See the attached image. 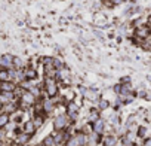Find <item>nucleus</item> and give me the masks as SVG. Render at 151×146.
Instances as JSON below:
<instances>
[{
	"mask_svg": "<svg viewBox=\"0 0 151 146\" xmlns=\"http://www.w3.org/2000/svg\"><path fill=\"white\" fill-rule=\"evenodd\" d=\"M80 93H82V96L86 99V100H89V101H98L99 100V93L96 91V90H93V88H86V87H80Z\"/></svg>",
	"mask_w": 151,
	"mask_h": 146,
	"instance_id": "3",
	"label": "nucleus"
},
{
	"mask_svg": "<svg viewBox=\"0 0 151 146\" xmlns=\"http://www.w3.org/2000/svg\"><path fill=\"white\" fill-rule=\"evenodd\" d=\"M22 72H24L25 79H28V81H36L37 79V70L34 67H31V66L30 67H24Z\"/></svg>",
	"mask_w": 151,
	"mask_h": 146,
	"instance_id": "10",
	"label": "nucleus"
},
{
	"mask_svg": "<svg viewBox=\"0 0 151 146\" xmlns=\"http://www.w3.org/2000/svg\"><path fill=\"white\" fill-rule=\"evenodd\" d=\"M150 34H151V28L148 26H139V27L135 28V39L136 40H141L142 42V40L148 39Z\"/></svg>",
	"mask_w": 151,
	"mask_h": 146,
	"instance_id": "4",
	"label": "nucleus"
},
{
	"mask_svg": "<svg viewBox=\"0 0 151 146\" xmlns=\"http://www.w3.org/2000/svg\"><path fill=\"white\" fill-rule=\"evenodd\" d=\"M102 143H104V146H116L117 145V136H114V134L105 136Z\"/></svg>",
	"mask_w": 151,
	"mask_h": 146,
	"instance_id": "16",
	"label": "nucleus"
},
{
	"mask_svg": "<svg viewBox=\"0 0 151 146\" xmlns=\"http://www.w3.org/2000/svg\"><path fill=\"white\" fill-rule=\"evenodd\" d=\"M42 145H45V146H56V143H55L52 134H50V136H46V137L43 139V143H42Z\"/></svg>",
	"mask_w": 151,
	"mask_h": 146,
	"instance_id": "21",
	"label": "nucleus"
},
{
	"mask_svg": "<svg viewBox=\"0 0 151 146\" xmlns=\"http://www.w3.org/2000/svg\"><path fill=\"white\" fill-rule=\"evenodd\" d=\"M71 125H73V122L70 121V118H68L67 113H61V115L55 116V119H53V128H55V131L67 130Z\"/></svg>",
	"mask_w": 151,
	"mask_h": 146,
	"instance_id": "2",
	"label": "nucleus"
},
{
	"mask_svg": "<svg viewBox=\"0 0 151 146\" xmlns=\"http://www.w3.org/2000/svg\"><path fill=\"white\" fill-rule=\"evenodd\" d=\"M22 131H24V133H27V134H30V136H33L37 130H36L34 124H33V122H31V119H30V121H25V122L22 124Z\"/></svg>",
	"mask_w": 151,
	"mask_h": 146,
	"instance_id": "13",
	"label": "nucleus"
},
{
	"mask_svg": "<svg viewBox=\"0 0 151 146\" xmlns=\"http://www.w3.org/2000/svg\"><path fill=\"white\" fill-rule=\"evenodd\" d=\"M62 146H65V145H62Z\"/></svg>",
	"mask_w": 151,
	"mask_h": 146,
	"instance_id": "27",
	"label": "nucleus"
},
{
	"mask_svg": "<svg viewBox=\"0 0 151 146\" xmlns=\"http://www.w3.org/2000/svg\"><path fill=\"white\" fill-rule=\"evenodd\" d=\"M42 106H43V113L49 115L55 110V99H49L46 97L45 100H42Z\"/></svg>",
	"mask_w": 151,
	"mask_h": 146,
	"instance_id": "5",
	"label": "nucleus"
},
{
	"mask_svg": "<svg viewBox=\"0 0 151 146\" xmlns=\"http://www.w3.org/2000/svg\"><path fill=\"white\" fill-rule=\"evenodd\" d=\"M145 133H147V128H145V127H139L138 136H139V137H145Z\"/></svg>",
	"mask_w": 151,
	"mask_h": 146,
	"instance_id": "23",
	"label": "nucleus"
},
{
	"mask_svg": "<svg viewBox=\"0 0 151 146\" xmlns=\"http://www.w3.org/2000/svg\"><path fill=\"white\" fill-rule=\"evenodd\" d=\"M9 122H11V115L6 112H0V128L8 127Z\"/></svg>",
	"mask_w": 151,
	"mask_h": 146,
	"instance_id": "14",
	"label": "nucleus"
},
{
	"mask_svg": "<svg viewBox=\"0 0 151 146\" xmlns=\"http://www.w3.org/2000/svg\"><path fill=\"white\" fill-rule=\"evenodd\" d=\"M0 146H3V142L2 140H0Z\"/></svg>",
	"mask_w": 151,
	"mask_h": 146,
	"instance_id": "26",
	"label": "nucleus"
},
{
	"mask_svg": "<svg viewBox=\"0 0 151 146\" xmlns=\"http://www.w3.org/2000/svg\"><path fill=\"white\" fill-rule=\"evenodd\" d=\"M12 55L11 54H3L2 57H0V69H6V70H9V69H14L12 67Z\"/></svg>",
	"mask_w": 151,
	"mask_h": 146,
	"instance_id": "7",
	"label": "nucleus"
},
{
	"mask_svg": "<svg viewBox=\"0 0 151 146\" xmlns=\"http://www.w3.org/2000/svg\"><path fill=\"white\" fill-rule=\"evenodd\" d=\"M120 88H122V84H119V85H116V87H114V93H116L117 96L120 94Z\"/></svg>",
	"mask_w": 151,
	"mask_h": 146,
	"instance_id": "25",
	"label": "nucleus"
},
{
	"mask_svg": "<svg viewBox=\"0 0 151 146\" xmlns=\"http://www.w3.org/2000/svg\"><path fill=\"white\" fill-rule=\"evenodd\" d=\"M92 131L93 133H96V134H104L105 133V121L102 119V118H99V119H96L93 124H92Z\"/></svg>",
	"mask_w": 151,
	"mask_h": 146,
	"instance_id": "8",
	"label": "nucleus"
},
{
	"mask_svg": "<svg viewBox=\"0 0 151 146\" xmlns=\"http://www.w3.org/2000/svg\"><path fill=\"white\" fill-rule=\"evenodd\" d=\"M43 93L49 99H55L59 93V82L55 78H45L43 82Z\"/></svg>",
	"mask_w": 151,
	"mask_h": 146,
	"instance_id": "1",
	"label": "nucleus"
},
{
	"mask_svg": "<svg viewBox=\"0 0 151 146\" xmlns=\"http://www.w3.org/2000/svg\"><path fill=\"white\" fill-rule=\"evenodd\" d=\"M56 79L62 81V82H68L70 81V69H67L65 66L59 70H56Z\"/></svg>",
	"mask_w": 151,
	"mask_h": 146,
	"instance_id": "9",
	"label": "nucleus"
},
{
	"mask_svg": "<svg viewBox=\"0 0 151 146\" xmlns=\"http://www.w3.org/2000/svg\"><path fill=\"white\" fill-rule=\"evenodd\" d=\"M101 116H99V110L98 109H92L91 112H89V116H88V121H89V124H93L96 119H99Z\"/></svg>",
	"mask_w": 151,
	"mask_h": 146,
	"instance_id": "17",
	"label": "nucleus"
},
{
	"mask_svg": "<svg viewBox=\"0 0 151 146\" xmlns=\"http://www.w3.org/2000/svg\"><path fill=\"white\" fill-rule=\"evenodd\" d=\"M17 88V85L12 81H5L0 82V93H14Z\"/></svg>",
	"mask_w": 151,
	"mask_h": 146,
	"instance_id": "11",
	"label": "nucleus"
},
{
	"mask_svg": "<svg viewBox=\"0 0 151 146\" xmlns=\"http://www.w3.org/2000/svg\"><path fill=\"white\" fill-rule=\"evenodd\" d=\"M5 81H11L9 79V70L0 69V82H5Z\"/></svg>",
	"mask_w": 151,
	"mask_h": 146,
	"instance_id": "19",
	"label": "nucleus"
},
{
	"mask_svg": "<svg viewBox=\"0 0 151 146\" xmlns=\"http://www.w3.org/2000/svg\"><path fill=\"white\" fill-rule=\"evenodd\" d=\"M12 67L17 69V70H22L25 67V63H24V60L21 57H14L12 58Z\"/></svg>",
	"mask_w": 151,
	"mask_h": 146,
	"instance_id": "15",
	"label": "nucleus"
},
{
	"mask_svg": "<svg viewBox=\"0 0 151 146\" xmlns=\"http://www.w3.org/2000/svg\"><path fill=\"white\" fill-rule=\"evenodd\" d=\"M15 145H21V146H25L30 140H31V136L30 134H27V133H24V131H19L17 136H15Z\"/></svg>",
	"mask_w": 151,
	"mask_h": 146,
	"instance_id": "6",
	"label": "nucleus"
},
{
	"mask_svg": "<svg viewBox=\"0 0 151 146\" xmlns=\"http://www.w3.org/2000/svg\"><path fill=\"white\" fill-rule=\"evenodd\" d=\"M65 146H80L77 136H76V134H71V136L68 137V140L65 142Z\"/></svg>",
	"mask_w": 151,
	"mask_h": 146,
	"instance_id": "18",
	"label": "nucleus"
},
{
	"mask_svg": "<svg viewBox=\"0 0 151 146\" xmlns=\"http://www.w3.org/2000/svg\"><path fill=\"white\" fill-rule=\"evenodd\" d=\"M142 146H151V137H147L145 140H144V145Z\"/></svg>",
	"mask_w": 151,
	"mask_h": 146,
	"instance_id": "24",
	"label": "nucleus"
},
{
	"mask_svg": "<svg viewBox=\"0 0 151 146\" xmlns=\"http://www.w3.org/2000/svg\"><path fill=\"white\" fill-rule=\"evenodd\" d=\"M31 122L34 124L36 130L42 128V127H43V124H45V115H43V113H34V115H33Z\"/></svg>",
	"mask_w": 151,
	"mask_h": 146,
	"instance_id": "12",
	"label": "nucleus"
},
{
	"mask_svg": "<svg viewBox=\"0 0 151 146\" xmlns=\"http://www.w3.org/2000/svg\"><path fill=\"white\" fill-rule=\"evenodd\" d=\"M141 43H142V48H144V49L151 51V40H147V39H145V40H142Z\"/></svg>",
	"mask_w": 151,
	"mask_h": 146,
	"instance_id": "22",
	"label": "nucleus"
},
{
	"mask_svg": "<svg viewBox=\"0 0 151 146\" xmlns=\"http://www.w3.org/2000/svg\"><path fill=\"white\" fill-rule=\"evenodd\" d=\"M96 103H98V110H105V109H108V106H110L108 100H104V99H99Z\"/></svg>",
	"mask_w": 151,
	"mask_h": 146,
	"instance_id": "20",
	"label": "nucleus"
}]
</instances>
